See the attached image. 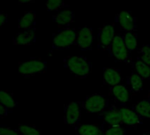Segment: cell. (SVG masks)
<instances>
[{
	"mask_svg": "<svg viewBox=\"0 0 150 135\" xmlns=\"http://www.w3.org/2000/svg\"><path fill=\"white\" fill-rule=\"evenodd\" d=\"M100 135H103V134H100Z\"/></svg>",
	"mask_w": 150,
	"mask_h": 135,
	"instance_id": "cell-34",
	"label": "cell"
},
{
	"mask_svg": "<svg viewBox=\"0 0 150 135\" xmlns=\"http://www.w3.org/2000/svg\"><path fill=\"white\" fill-rule=\"evenodd\" d=\"M0 103H2L8 110H13L17 105L13 95L8 91L3 90H0Z\"/></svg>",
	"mask_w": 150,
	"mask_h": 135,
	"instance_id": "cell-20",
	"label": "cell"
},
{
	"mask_svg": "<svg viewBox=\"0 0 150 135\" xmlns=\"http://www.w3.org/2000/svg\"><path fill=\"white\" fill-rule=\"evenodd\" d=\"M116 22L118 24L119 28L125 33L135 32L137 30V20L131 12L122 11L116 15Z\"/></svg>",
	"mask_w": 150,
	"mask_h": 135,
	"instance_id": "cell-9",
	"label": "cell"
},
{
	"mask_svg": "<svg viewBox=\"0 0 150 135\" xmlns=\"http://www.w3.org/2000/svg\"><path fill=\"white\" fill-rule=\"evenodd\" d=\"M0 135H21L19 131L11 129L8 126L0 125Z\"/></svg>",
	"mask_w": 150,
	"mask_h": 135,
	"instance_id": "cell-27",
	"label": "cell"
},
{
	"mask_svg": "<svg viewBox=\"0 0 150 135\" xmlns=\"http://www.w3.org/2000/svg\"><path fill=\"white\" fill-rule=\"evenodd\" d=\"M64 6V0H47L46 7L49 12H57Z\"/></svg>",
	"mask_w": 150,
	"mask_h": 135,
	"instance_id": "cell-26",
	"label": "cell"
},
{
	"mask_svg": "<svg viewBox=\"0 0 150 135\" xmlns=\"http://www.w3.org/2000/svg\"><path fill=\"white\" fill-rule=\"evenodd\" d=\"M93 42H94L93 30L90 28L84 26L78 32L76 45L81 50H90L92 49Z\"/></svg>",
	"mask_w": 150,
	"mask_h": 135,
	"instance_id": "cell-11",
	"label": "cell"
},
{
	"mask_svg": "<svg viewBox=\"0 0 150 135\" xmlns=\"http://www.w3.org/2000/svg\"><path fill=\"white\" fill-rule=\"evenodd\" d=\"M64 66L75 77L87 78L92 69L90 61L83 56H68L64 58Z\"/></svg>",
	"mask_w": 150,
	"mask_h": 135,
	"instance_id": "cell-1",
	"label": "cell"
},
{
	"mask_svg": "<svg viewBox=\"0 0 150 135\" xmlns=\"http://www.w3.org/2000/svg\"><path fill=\"white\" fill-rule=\"evenodd\" d=\"M147 99H148V101H149V102H150V92L148 93V96H147Z\"/></svg>",
	"mask_w": 150,
	"mask_h": 135,
	"instance_id": "cell-32",
	"label": "cell"
},
{
	"mask_svg": "<svg viewBox=\"0 0 150 135\" xmlns=\"http://www.w3.org/2000/svg\"><path fill=\"white\" fill-rule=\"evenodd\" d=\"M78 32L75 28H64L53 35L52 47L54 49H68L77 42Z\"/></svg>",
	"mask_w": 150,
	"mask_h": 135,
	"instance_id": "cell-2",
	"label": "cell"
},
{
	"mask_svg": "<svg viewBox=\"0 0 150 135\" xmlns=\"http://www.w3.org/2000/svg\"><path fill=\"white\" fill-rule=\"evenodd\" d=\"M47 69V64L38 59H31L22 63L19 67V73L24 76H32L44 73Z\"/></svg>",
	"mask_w": 150,
	"mask_h": 135,
	"instance_id": "cell-8",
	"label": "cell"
},
{
	"mask_svg": "<svg viewBox=\"0 0 150 135\" xmlns=\"http://www.w3.org/2000/svg\"><path fill=\"white\" fill-rule=\"evenodd\" d=\"M110 94L114 98V100H116L122 105L126 104L131 99L130 91L128 90L126 86L122 85V84H119V85H117L114 87H110Z\"/></svg>",
	"mask_w": 150,
	"mask_h": 135,
	"instance_id": "cell-13",
	"label": "cell"
},
{
	"mask_svg": "<svg viewBox=\"0 0 150 135\" xmlns=\"http://www.w3.org/2000/svg\"><path fill=\"white\" fill-rule=\"evenodd\" d=\"M19 3H21V4H27V3H31V2H34L35 0H17Z\"/></svg>",
	"mask_w": 150,
	"mask_h": 135,
	"instance_id": "cell-30",
	"label": "cell"
},
{
	"mask_svg": "<svg viewBox=\"0 0 150 135\" xmlns=\"http://www.w3.org/2000/svg\"><path fill=\"white\" fill-rule=\"evenodd\" d=\"M103 135H126V130L122 125L108 126L104 128Z\"/></svg>",
	"mask_w": 150,
	"mask_h": 135,
	"instance_id": "cell-25",
	"label": "cell"
},
{
	"mask_svg": "<svg viewBox=\"0 0 150 135\" xmlns=\"http://www.w3.org/2000/svg\"><path fill=\"white\" fill-rule=\"evenodd\" d=\"M98 117L103 120L108 126H117L123 125L122 118L119 113V110L116 105H111L104 111L98 115Z\"/></svg>",
	"mask_w": 150,
	"mask_h": 135,
	"instance_id": "cell-10",
	"label": "cell"
},
{
	"mask_svg": "<svg viewBox=\"0 0 150 135\" xmlns=\"http://www.w3.org/2000/svg\"><path fill=\"white\" fill-rule=\"evenodd\" d=\"M35 18L36 16L34 12H27L19 21V28L21 29H23L24 31L31 29L35 22Z\"/></svg>",
	"mask_w": 150,
	"mask_h": 135,
	"instance_id": "cell-18",
	"label": "cell"
},
{
	"mask_svg": "<svg viewBox=\"0 0 150 135\" xmlns=\"http://www.w3.org/2000/svg\"><path fill=\"white\" fill-rule=\"evenodd\" d=\"M139 135H150V133H149L148 131H146V132H144V133H142V134H139Z\"/></svg>",
	"mask_w": 150,
	"mask_h": 135,
	"instance_id": "cell-31",
	"label": "cell"
},
{
	"mask_svg": "<svg viewBox=\"0 0 150 135\" xmlns=\"http://www.w3.org/2000/svg\"><path fill=\"white\" fill-rule=\"evenodd\" d=\"M127 85L130 86L131 91L132 93H139L143 88V79L139 77L135 72L132 73L126 80Z\"/></svg>",
	"mask_w": 150,
	"mask_h": 135,
	"instance_id": "cell-17",
	"label": "cell"
},
{
	"mask_svg": "<svg viewBox=\"0 0 150 135\" xmlns=\"http://www.w3.org/2000/svg\"><path fill=\"white\" fill-rule=\"evenodd\" d=\"M81 103L79 102H71L64 109V124L77 128L81 118Z\"/></svg>",
	"mask_w": 150,
	"mask_h": 135,
	"instance_id": "cell-5",
	"label": "cell"
},
{
	"mask_svg": "<svg viewBox=\"0 0 150 135\" xmlns=\"http://www.w3.org/2000/svg\"><path fill=\"white\" fill-rule=\"evenodd\" d=\"M118 110L122 118L123 125H126L129 128H136L138 125L143 123V118L136 112L134 108L121 105Z\"/></svg>",
	"mask_w": 150,
	"mask_h": 135,
	"instance_id": "cell-7",
	"label": "cell"
},
{
	"mask_svg": "<svg viewBox=\"0 0 150 135\" xmlns=\"http://www.w3.org/2000/svg\"><path fill=\"white\" fill-rule=\"evenodd\" d=\"M115 37V29L113 25L105 24L98 30L97 48L101 50H108Z\"/></svg>",
	"mask_w": 150,
	"mask_h": 135,
	"instance_id": "cell-6",
	"label": "cell"
},
{
	"mask_svg": "<svg viewBox=\"0 0 150 135\" xmlns=\"http://www.w3.org/2000/svg\"><path fill=\"white\" fill-rule=\"evenodd\" d=\"M138 59L150 65V44H144L139 48Z\"/></svg>",
	"mask_w": 150,
	"mask_h": 135,
	"instance_id": "cell-24",
	"label": "cell"
},
{
	"mask_svg": "<svg viewBox=\"0 0 150 135\" xmlns=\"http://www.w3.org/2000/svg\"><path fill=\"white\" fill-rule=\"evenodd\" d=\"M104 131V125L96 124H85L77 127L78 135H100Z\"/></svg>",
	"mask_w": 150,
	"mask_h": 135,
	"instance_id": "cell-15",
	"label": "cell"
},
{
	"mask_svg": "<svg viewBox=\"0 0 150 135\" xmlns=\"http://www.w3.org/2000/svg\"><path fill=\"white\" fill-rule=\"evenodd\" d=\"M110 55L114 57L117 60L125 62V64H131V53L126 48L123 36L115 35L111 45L108 49Z\"/></svg>",
	"mask_w": 150,
	"mask_h": 135,
	"instance_id": "cell-4",
	"label": "cell"
},
{
	"mask_svg": "<svg viewBox=\"0 0 150 135\" xmlns=\"http://www.w3.org/2000/svg\"><path fill=\"white\" fill-rule=\"evenodd\" d=\"M6 20H7L6 14H5L3 13H0V27L3 26L6 22Z\"/></svg>",
	"mask_w": 150,
	"mask_h": 135,
	"instance_id": "cell-29",
	"label": "cell"
},
{
	"mask_svg": "<svg viewBox=\"0 0 150 135\" xmlns=\"http://www.w3.org/2000/svg\"><path fill=\"white\" fill-rule=\"evenodd\" d=\"M74 13L71 10H63L53 16V21L58 26L69 28L74 22Z\"/></svg>",
	"mask_w": 150,
	"mask_h": 135,
	"instance_id": "cell-14",
	"label": "cell"
},
{
	"mask_svg": "<svg viewBox=\"0 0 150 135\" xmlns=\"http://www.w3.org/2000/svg\"><path fill=\"white\" fill-rule=\"evenodd\" d=\"M81 107L88 113H102L110 107L109 99L100 94H93L86 97L81 102Z\"/></svg>",
	"mask_w": 150,
	"mask_h": 135,
	"instance_id": "cell-3",
	"label": "cell"
},
{
	"mask_svg": "<svg viewBox=\"0 0 150 135\" xmlns=\"http://www.w3.org/2000/svg\"><path fill=\"white\" fill-rule=\"evenodd\" d=\"M103 84L114 87L122 82V74L120 71L113 67H104L103 68Z\"/></svg>",
	"mask_w": 150,
	"mask_h": 135,
	"instance_id": "cell-12",
	"label": "cell"
},
{
	"mask_svg": "<svg viewBox=\"0 0 150 135\" xmlns=\"http://www.w3.org/2000/svg\"><path fill=\"white\" fill-rule=\"evenodd\" d=\"M35 42V29L25 30L19 33L14 38L15 45H30Z\"/></svg>",
	"mask_w": 150,
	"mask_h": 135,
	"instance_id": "cell-16",
	"label": "cell"
},
{
	"mask_svg": "<svg viewBox=\"0 0 150 135\" xmlns=\"http://www.w3.org/2000/svg\"><path fill=\"white\" fill-rule=\"evenodd\" d=\"M148 131V132H149V133H150V131Z\"/></svg>",
	"mask_w": 150,
	"mask_h": 135,
	"instance_id": "cell-33",
	"label": "cell"
},
{
	"mask_svg": "<svg viewBox=\"0 0 150 135\" xmlns=\"http://www.w3.org/2000/svg\"><path fill=\"white\" fill-rule=\"evenodd\" d=\"M18 131L21 135H42L41 130L33 124H21Z\"/></svg>",
	"mask_w": 150,
	"mask_h": 135,
	"instance_id": "cell-23",
	"label": "cell"
},
{
	"mask_svg": "<svg viewBox=\"0 0 150 135\" xmlns=\"http://www.w3.org/2000/svg\"><path fill=\"white\" fill-rule=\"evenodd\" d=\"M8 114V110L2 104L0 103V117H5Z\"/></svg>",
	"mask_w": 150,
	"mask_h": 135,
	"instance_id": "cell-28",
	"label": "cell"
},
{
	"mask_svg": "<svg viewBox=\"0 0 150 135\" xmlns=\"http://www.w3.org/2000/svg\"><path fill=\"white\" fill-rule=\"evenodd\" d=\"M123 39L125 44L130 53L135 51L138 49V35L135 32H128L125 33L123 35Z\"/></svg>",
	"mask_w": 150,
	"mask_h": 135,
	"instance_id": "cell-19",
	"label": "cell"
},
{
	"mask_svg": "<svg viewBox=\"0 0 150 135\" xmlns=\"http://www.w3.org/2000/svg\"><path fill=\"white\" fill-rule=\"evenodd\" d=\"M134 71L143 80L150 79V65L145 64L144 62H142L139 59L134 64Z\"/></svg>",
	"mask_w": 150,
	"mask_h": 135,
	"instance_id": "cell-22",
	"label": "cell"
},
{
	"mask_svg": "<svg viewBox=\"0 0 150 135\" xmlns=\"http://www.w3.org/2000/svg\"><path fill=\"white\" fill-rule=\"evenodd\" d=\"M133 108L142 118H150V102L147 98L139 101Z\"/></svg>",
	"mask_w": 150,
	"mask_h": 135,
	"instance_id": "cell-21",
	"label": "cell"
}]
</instances>
